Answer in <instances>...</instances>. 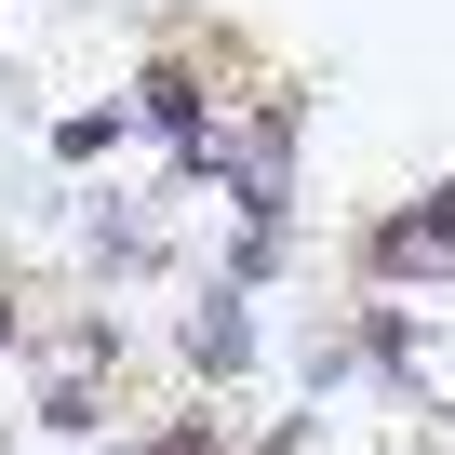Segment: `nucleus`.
<instances>
[{"label":"nucleus","instance_id":"nucleus-4","mask_svg":"<svg viewBox=\"0 0 455 455\" xmlns=\"http://www.w3.org/2000/svg\"><path fill=\"white\" fill-rule=\"evenodd\" d=\"M348 282H455V174L388 201L375 228H348Z\"/></svg>","mask_w":455,"mask_h":455},{"label":"nucleus","instance_id":"nucleus-2","mask_svg":"<svg viewBox=\"0 0 455 455\" xmlns=\"http://www.w3.org/2000/svg\"><path fill=\"white\" fill-rule=\"evenodd\" d=\"M161 348H174V375H188L201 402H242V388L268 375V295H255V282H228V268H188Z\"/></svg>","mask_w":455,"mask_h":455},{"label":"nucleus","instance_id":"nucleus-5","mask_svg":"<svg viewBox=\"0 0 455 455\" xmlns=\"http://www.w3.org/2000/svg\"><path fill=\"white\" fill-rule=\"evenodd\" d=\"M134 148H148V134H134V108H121V94H94V108H54V121H41V161H54V174H94V161H134Z\"/></svg>","mask_w":455,"mask_h":455},{"label":"nucleus","instance_id":"nucleus-1","mask_svg":"<svg viewBox=\"0 0 455 455\" xmlns=\"http://www.w3.org/2000/svg\"><path fill=\"white\" fill-rule=\"evenodd\" d=\"M174 174H201L228 228H308V94H228V121Z\"/></svg>","mask_w":455,"mask_h":455},{"label":"nucleus","instance_id":"nucleus-7","mask_svg":"<svg viewBox=\"0 0 455 455\" xmlns=\"http://www.w3.org/2000/svg\"><path fill=\"white\" fill-rule=\"evenodd\" d=\"M0 68H14V14H0Z\"/></svg>","mask_w":455,"mask_h":455},{"label":"nucleus","instance_id":"nucleus-6","mask_svg":"<svg viewBox=\"0 0 455 455\" xmlns=\"http://www.w3.org/2000/svg\"><path fill=\"white\" fill-rule=\"evenodd\" d=\"M28 322H41V295H28V282H0V388H14V362H28Z\"/></svg>","mask_w":455,"mask_h":455},{"label":"nucleus","instance_id":"nucleus-3","mask_svg":"<svg viewBox=\"0 0 455 455\" xmlns=\"http://www.w3.org/2000/svg\"><path fill=\"white\" fill-rule=\"evenodd\" d=\"M121 108H134V134H148L161 161H188V148L228 121V54H214L201 28H174V41H148V54L121 68Z\"/></svg>","mask_w":455,"mask_h":455}]
</instances>
